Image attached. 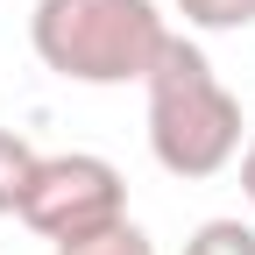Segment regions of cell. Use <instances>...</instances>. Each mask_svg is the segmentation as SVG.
<instances>
[{
    "label": "cell",
    "instance_id": "cell-1",
    "mask_svg": "<svg viewBox=\"0 0 255 255\" xmlns=\"http://www.w3.org/2000/svg\"><path fill=\"white\" fill-rule=\"evenodd\" d=\"M142 92H149V156L170 177L206 184L241 156V100L220 85L213 57L191 36L163 43V57L142 78Z\"/></svg>",
    "mask_w": 255,
    "mask_h": 255
},
{
    "label": "cell",
    "instance_id": "cell-2",
    "mask_svg": "<svg viewBox=\"0 0 255 255\" xmlns=\"http://www.w3.org/2000/svg\"><path fill=\"white\" fill-rule=\"evenodd\" d=\"M43 71L71 85H142L170 43L156 0H36L28 14Z\"/></svg>",
    "mask_w": 255,
    "mask_h": 255
},
{
    "label": "cell",
    "instance_id": "cell-3",
    "mask_svg": "<svg viewBox=\"0 0 255 255\" xmlns=\"http://www.w3.org/2000/svg\"><path fill=\"white\" fill-rule=\"evenodd\" d=\"M14 220L28 234H43V241H78V234H100L114 220H128V184H121V170L107 156H92V149L43 156Z\"/></svg>",
    "mask_w": 255,
    "mask_h": 255
},
{
    "label": "cell",
    "instance_id": "cell-4",
    "mask_svg": "<svg viewBox=\"0 0 255 255\" xmlns=\"http://www.w3.org/2000/svg\"><path fill=\"white\" fill-rule=\"evenodd\" d=\"M36 163L43 156L28 149L14 128H0V213H21V191H28V177H36Z\"/></svg>",
    "mask_w": 255,
    "mask_h": 255
},
{
    "label": "cell",
    "instance_id": "cell-5",
    "mask_svg": "<svg viewBox=\"0 0 255 255\" xmlns=\"http://www.w3.org/2000/svg\"><path fill=\"white\" fill-rule=\"evenodd\" d=\"M177 14L199 36H241V28H255V0H177Z\"/></svg>",
    "mask_w": 255,
    "mask_h": 255
},
{
    "label": "cell",
    "instance_id": "cell-6",
    "mask_svg": "<svg viewBox=\"0 0 255 255\" xmlns=\"http://www.w3.org/2000/svg\"><path fill=\"white\" fill-rule=\"evenodd\" d=\"M57 255H156V241L135 227V220H114V227H100V234L57 241Z\"/></svg>",
    "mask_w": 255,
    "mask_h": 255
},
{
    "label": "cell",
    "instance_id": "cell-7",
    "mask_svg": "<svg viewBox=\"0 0 255 255\" xmlns=\"http://www.w3.org/2000/svg\"><path fill=\"white\" fill-rule=\"evenodd\" d=\"M184 255H255V227L248 220H199Z\"/></svg>",
    "mask_w": 255,
    "mask_h": 255
},
{
    "label": "cell",
    "instance_id": "cell-8",
    "mask_svg": "<svg viewBox=\"0 0 255 255\" xmlns=\"http://www.w3.org/2000/svg\"><path fill=\"white\" fill-rule=\"evenodd\" d=\"M241 199H248V206H255V142H248V149H241Z\"/></svg>",
    "mask_w": 255,
    "mask_h": 255
}]
</instances>
